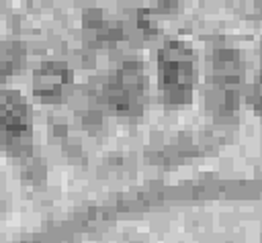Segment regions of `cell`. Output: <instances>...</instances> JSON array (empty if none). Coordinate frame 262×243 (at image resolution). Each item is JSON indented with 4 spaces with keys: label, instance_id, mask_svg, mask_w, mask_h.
I'll list each match as a JSON object with an SVG mask.
<instances>
[{
    "label": "cell",
    "instance_id": "52a82bcc",
    "mask_svg": "<svg viewBox=\"0 0 262 243\" xmlns=\"http://www.w3.org/2000/svg\"><path fill=\"white\" fill-rule=\"evenodd\" d=\"M252 102L256 106V110L262 114V67H260V74L254 82V90H252Z\"/></svg>",
    "mask_w": 262,
    "mask_h": 243
},
{
    "label": "cell",
    "instance_id": "7a4b0ae2",
    "mask_svg": "<svg viewBox=\"0 0 262 243\" xmlns=\"http://www.w3.org/2000/svg\"><path fill=\"white\" fill-rule=\"evenodd\" d=\"M100 100L121 116L141 114L147 100V78L141 61L127 59L117 65L100 90Z\"/></svg>",
    "mask_w": 262,
    "mask_h": 243
},
{
    "label": "cell",
    "instance_id": "8992f818",
    "mask_svg": "<svg viewBox=\"0 0 262 243\" xmlns=\"http://www.w3.org/2000/svg\"><path fill=\"white\" fill-rule=\"evenodd\" d=\"M23 57H25V51L18 43H0V82L6 76L18 71Z\"/></svg>",
    "mask_w": 262,
    "mask_h": 243
},
{
    "label": "cell",
    "instance_id": "5b68a950",
    "mask_svg": "<svg viewBox=\"0 0 262 243\" xmlns=\"http://www.w3.org/2000/svg\"><path fill=\"white\" fill-rule=\"evenodd\" d=\"M72 90V71L63 61H43L33 76V92L43 102H61Z\"/></svg>",
    "mask_w": 262,
    "mask_h": 243
},
{
    "label": "cell",
    "instance_id": "3957f363",
    "mask_svg": "<svg viewBox=\"0 0 262 243\" xmlns=\"http://www.w3.org/2000/svg\"><path fill=\"white\" fill-rule=\"evenodd\" d=\"M239 94V59L233 49H217L209 55L207 104L227 114L237 106Z\"/></svg>",
    "mask_w": 262,
    "mask_h": 243
},
{
    "label": "cell",
    "instance_id": "6da1fadb",
    "mask_svg": "<svg viewBox=\"0 0 262 243\" xmlns=\"http://www.w3.org/2000/svg\"><path fill=\"white\" fill-rule=\"evenodd\" d=\"M196 84L194 51L184 41H168L158 51V94L162 104L184 106L192 102Z\"/></svg>",
    "mask_w": 262,
    "mask_h": 243
},
{
    "label": "cell",
    "instance_id": "277c9868",
    "mask_svg": "<svg viewBox=\"0 0 262 243\" xmlns=\"http://www.w3.org/2000/svg\"><path fill=\"white\" fill-rule=\"evenodd\" d=\"M29 135V106L18 90H0V139L20 141Z\"/></svg>",
    "mask_w": 262,
    "mask_h": 243
}]
</instances>
